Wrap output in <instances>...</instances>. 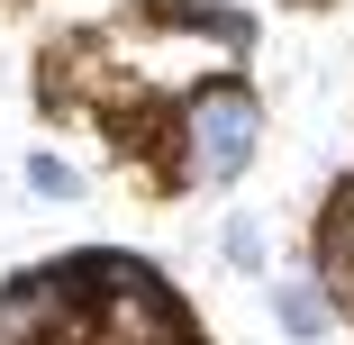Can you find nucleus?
Instances as JSON below:
<instances>
[{
	"label": "nucleus",
	"mask_w": 354,
	"mask_h": 345,
	"mask_svg": "<svg viewBox=\"0 0 354 345\" xmlns=\"http://www.w3.org/2000/svg\"><path fill=\"white\" fill-rule=\"evenodd\" d=\"M254 155H263V91L245 73H200L173 100L164 191H227V182H245Z\"/></svg>",
	"instance_id": "1"
},
{
	"label": "nucleus",
	"mask_w": 354,
	"mask_h": 345,
	"mask_svg": "<svg viewBox=\"0 0 354 345\" xmlns=\"http://www.w3.org/2000/svg\"><path fill=\"white\" fill-rule=\"evenodd\" d=\"M64 272L91 291V345H191V309L182 291L164 282V272L146 254H118V245H82L64 254Z\"/></svg>",
	"instance_id": "2"
},
{
	"label": "nucleus",
	"mask_w": 354,
	"mask_h": 345,
	"mask_svg": "<svg viewBox=\"0 0 354 345\" xmlns=\"http://www.w3.org/2000/svg\"><path fill=\"white\" fill-rule=\"evenodd\" d=\"M0 345H91V291L55 263L0 272Z\"/></svg>",
	"instance_id": "3"
},
{
	"label": "nucleus",
	"mask_w": 354,
	"mask_h": 345,
	"mask_svg": "<svg viewBox=\"0 0 354 345\" xmlns=\"http://www.w3.org/2000/svg\"><path fill=\"white\" fill-rule=\"evenodd\" d=\"M309 272L336 291V309L354 300V182H336L318 200V227H309Z\"/></svg>",
	"instance_id": "4"
},
{
	"label": "nucleus",
	"mask_w": 354,
	"mask_h": 345,
	"mask_svg": "<svg viewBox=\"0 0 354 345\" xmlns=\"http://www.w3.org/2000/svg\"><path fill=\"white\" fill-rule=\"evenodd\" d=\"M146 19H164V28H191L200 46H218V55H245L263 28H254V10H236V0H146Z\"/></svg>",
	"instance_id": "5"
},
{
	"label": "nucleus",
	"mask_w": 354,
	"mask_h": 345,
	"mask_svg": "<svg viewBox=\"0 0 354 345\" xmlns=\"http://www.w3.org/2000/svg\"><path fill=\"white\" fill-rule=\"evenodd\" d=\"M263 300H272V318H281V336H291V345H327V336H336V318H345V309H336V291L318 282V272H281Z\"/></svg>",
	"instance_id": "6"
},
{
	"label": "nucleus",
	"mask_w": 354,
	"mask_h": 345,
	"mask_svg": "<svg viewBox=\"0 0 354 345\" xmlns=\"http://www.w3.org/2000/svg\"><path fill=\"white\" fill-rule=\"evenodd\" d=\"M19 191H28V200H46V209H82V191H91V182H82V164H73V155L37 146V155L19 164Z\"/></svg>",
	"instance_id": "7"
},
{
	"label": "nucleus",
	"mask_w": 354,
	"mask_h": 345,
	"mask_svg": "<svg viewBox=\"0 0 354 345\" xmlns=\"http://www.w3.org/2000/svg\"><path fill=\"white\" fill-rule=\"evenodd\" d=\"M218 254H227L236 272H263V254H272V236H263V218H254V209H236V218L218 227Z\"/></svg>",
	"instance_id": "8"
}]
</instances>
